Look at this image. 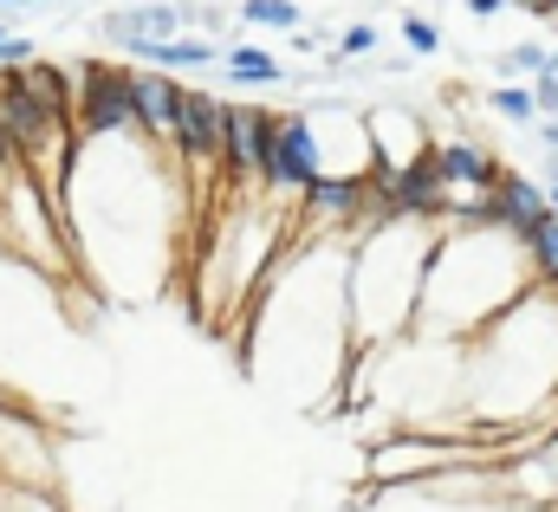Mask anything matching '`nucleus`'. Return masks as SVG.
<instances>
[{
  "label": "nucleus",
  "instance_id": "f257e3e1",
  "mask_svg": "<svg viewBox=\"0 0 558 512\" xmlns=\"http://www.w3.org/2000/svg\"><path fill=\"white\" fill-rule=\"evenodd\" d=\"M78 136L85 143H111V136H137V72L111 65V59H78Z\"/></svg>",
  "mask_w": 558,
  "mask_h": 512
},
{
  "label": "nucleus",
  "instance_id": "f03ea898",
  "mask_svg": "<svg viewBox=\"0 0 558 512\" xmlns=\"http://www.w3.org/2000/svg\"><path fill=\"white\" fill-rule=\"evenodd\" d=\"M325 175V149H318V130L312 111H286L274 130V156H267V195L274 202H305Z\"/></svg>",
  "mask_w": 558,
  "mask_h": 512
},
{
  "label": "nucleus",
  "instance_id": "7ed1b4c3",
  "mask_svg": "<svg viewBox=\"0 0 558 512\" xmlns=\"http://www.w3.org/2000/svg\"><path fill=\"white\" fill-rule=\"evenodd\" d=\"M448 208H454V182L441 169V149L428 143L416 162L397 175V215L403 221H422V228H448Z\"/></svg>",
  "mask_w": 558,
  "mask_h": 512
},
{
  "label": "nucleus",
  "instance_id": "20e7f679",
  "mask_svg": "<svg viewBox=\"0 0 558 512\" xmlns=\"http://www.w3.org/2000/svg\"><path fill=\"white\" fill-rule=\"evenodd\" d=\"M182 26H189V0H156V7H111V13H98V33H105L118 52L175 39Z\"/></svg>",
  "mask_w": 558,
  "mask_h": 512
},
{
  "label": "nucleus",
  "instance_id": "39448f33",
  "mask_svg": "<svg viewBox=\"0 0 558 512\" xmlns=\"http://www.w3.org/2000/svg\"><path fill=\"white\" fill-rule=\"evenodd\" d=\"M182 105H189V85L169 78V72H137V124L156 149H175V124H182Z\"/></svg>",
  "mask_w": 558,
  "mask_h": 512
},
{
  "label": "nucleus",
  "instance_id": "423d86ee",
  "mask_svg": "<svg viewBox=\"0 0 558 512\" xmlns=\"http://www.w3.org/2000/svg\"><path fill=\"white\" fill-rule=\"evenodd\" d=\"M494 202H500V228H507L520 247H533V234L553 221V188H539L533 175H513V169H507V182L494 188Z\"/></svg>",
  "mask_w": 558,
  "mask_h": 512
},
{
  "label": "nucleus",
  "instance_id": "0eeeda50",
  "mask_svg": "<svg viewBox=\"0 0 558 512\" xmlns=\"http://www.w3.org/2000/svg\"><path fill=\"white\" fill-rule=\"evenodd\" d=\"M441 169H448L454 195H494V188L507 182L500 156H494V149H481L474 136H448V143H441Z\"/></svg>",
  "mask_w": 558,
  "mask_h": 512
},
{
  "label": "nucleus",
  "instance_id": "6e6552de",
  "mask_svg": "<svg viewBox=\"0 0 558 512\" xmlns=\"http://www.w3.org/2000/svg\"><path fill=\"white\" fill-rule=\"evenodd\" d=\"M124 59H143L149 72H208V65H228V46L215 39H156V46H131Z\"/></svg>",
  "mask_w": 558,
  "mask_h": 512
},
{
  "label": "nucleus",
  "instance_id": "1a4fd4ad",
  "mask_svg": "<svg viewBox=\"0 0 558 512\" xmlns=\"http://www.w3.org/2000/svg\"><path fill=\"white\" fill-rule=\"evenodd\" d=\"M228 85H292L299 72H286L279 59H267V52H254V46H228Z\"/></svg>",
  "mask_w": 558,
  "mask_h": 512
},
{
  "label": "nucleus",
  "instance_id": "9d476101",
  "mask_svg": "<svg viewBox=\"0 0 558 512\" xmlns=\"http://www.w3.org/2000/svg\"><path fill=\"white\" fill-rule=\"evenodd\" d=\"M553 72V46H539V39H520V46H507V52H494V78H546Z\"/></svg>",
  "mask_w": 558,
  "mask_h": 512
},
{
  "label": "nucleus",
  "instance_id": "9b49d317",
  "mask_svg": "<svg viewBox=\"0 0 558 512\" xmlns=\"http://www.w3.org/2000/svg\"><path fill=\"white\" fill-rule=\"evenodd\" d=\"M487 111H500L507 124H539V98H533V85H494V92H487Z\"/></svg>",
  "mask_w": 558,
  "mask_h": 512
},
{
  "label": "nucleus",
  "instance_id": "f8f14e48",
  "mask_svg": "<svg viewBox=\"0 0 558 512\" xmlns=\"http://www.w3.org/2000/svg\"><path fill=\"white\" fill-rule=\"evenodd\" d=\"M241 26H274V33H299V7L292 0H241Z\"/></svg>",
  "mask_w": 558,
  "mask_h": 512
},
{
  "label": "nucleus",
  "instance_id": "ddd939ff",
  "mask_svg": "<svg viewBox=\"0 0 558 512\" xmlns=\"http://www.w3.org/2000/svg\"><path fill=\"white\" fill-rule=\"evenodd\" d=\"M403 46H410V59H435V52L448 46V33H441V20H422V13H403Z\"/></svg>",
  "mask_w": 558,
  "mask_h": 512
},
{
  "label": "nucleus",
  "instance_id": "4468645a",
  "mask_svg": "<svg viewBox=\"0 0 558 512\" xmlns=\"http://www.w3.org/2000/svg\"><path fill=\"white\" fill-rule=\"evenodd\" d=\"M526 254H533V279L553 292V285H558V215L539 228V234H533V247H526Z\"/></svg>",
  "mask_w": 558,
  "mask_h": 512
},
{
  "label": "nucleus",
  "instance_id": "2eb2a0df",
  "mask_svg": "<svg viewBox=\"0 0 558 512\" xmlns=\"http://www.w3.org/2000/svg\"><path fill=\"white\" fill-rule=\"evenodd\" d=\"M377 46H384V33H377V26H371V20H351V26H344V33H338V46H331V52H338V59H351V65H357V59H371V52H377Z\"/></svg>",
  "mask_w": 558,
  "mask_h": 512
},
{
  "label": "nucleus",
  "instance_id": "dca6fc26",
  "mask_svg": "<svg viewBox=\"0 0 558 512\" xmlns=\"http://www.w3.org/2000/svg\"><path fill=\"white\" fill-rule=\"evenodd\" d=\"M325 39H331V33H325V26H299V33H292V39H286V46H292V52H331V46H325Z\"/></svg>",
  "mask_w": 558,
  "mask_h": 512
},
{
  "label": "nucleus",
  "instance_id": "f3484780",
  "mask_svg": "<svg viewBox=\"0 0 558 512\" xmlns=\"http://www.w3.org/2000/svg\"><path fill=\"white\" fill-rule=\"evenodd\" d=\"M533 98H539V118H558V78H533Z\"/></svg>",
  "mask_w": 558,
  "mask_h": 512
},
{
  "label": "nucleus",
  "instance_id": "a211bd4d",
  "mask_svg": "<svg viewBox=\"0 0 558 512\" xmlns=\"http://www.w3.org/2000/svg\"><path fill=\"white\" fill-rule=\"evenodd\" d=\"M507 7H513V0H468L474 20H494V13H507Z\"/></svg>",
  "mask_w": 558,
  "mask_h": 512
},
{
  "label": "nucleus",
  "instance_id": "6ab92c4d",
  "mask_svg": "<svg viewBox=\"0 0 558 512\" xmlns=\"http://www.w3.org/2000/svg\"><path fill=\"white\" fill-rule=\"evenodd\" d=\"M539 175H546V188H558V149H546V156H539Z\"/></svg>",
  "mask_w": 558,
  "mask_h": 512
},
{
  "label": "nucleus",
  "instance_id": "aec40b11",
  "mask_svg": "<svg viewBox=\"0 0 558 512\" xmlns=\"http://www.w3.org/2000/svg\"><path fill=\"white\" fill-rule=\"evenodd\" d=\"M13 169H20V156H13V143H7V136H0V182H7V175H13Z\"/></svg>",
  "mask_w": 558,
  "mask_h": 512
},
{
  "label": "nucleus",
  "instance_id": "412c9836",
  "mask_svg": "<svg viewBox=\"0 0 558 512\" xmlns=\"http://www.w3.org/2000/svg\"><path fill=\"white\" fill-rule=\"evenodd\" d=\"M539 143H546V149H558V118H539Z\"/></svg>",
  "mask_w": 558,
  "mask_h": 512
},
{
  "label": "nucleus",
  "instance_id": "4be33fe9",
  "mask_svg": "<svg viewBox=\"0 0 558 512\" xmlns=\"http://www.w3.org/2000/svg\"><path fill=\"white\" fill-rule=\"evenodd\" d=\"M526 13H533V20H553V13H558V0H533Z\"/></svg>",
  "mask_w": 558,
  "mask_h": 512
},
{
  "label": "nucleus",
  "instance_id": "5701e85b",
  "mask_svg": "<svg viewBox=\"0 0 558 512\" xmlns=\"http://www.w3.org/2000/svg\"><path fill=\"white\" fill-rule=\"evenodd\" d=\"M0 7H52V0H0Z\"/></svg>",
  "mask_w": 558,
  "mask_h": 512
},
{
  "label": "nucleus",
  "instance_id": "b1692460",
  "mask_svg": "<svg viewBox=\"0 0 558 512\" xmlns=\"http://www.w3.org/2000/svg\"><path fill=\"white\" fill-rule=\"evenodd\" d=\"M553 78H558V46H553Z\"/></svg>",
  "mask_w": 558,
  "mask_h": 512
},
{
  "label": "nucleus",
  "instance_id": "393cba45",
  "mask_svg": "<svg viewBox=\"0 0 558 512\" xmlns=\"http://www.w3.org/2000/svg\"><path fill=\"white\" fill-rule=\"evenodd\" d=\"M553 215H558V188H553Z\"/></svg>",
  "mask_w": 558,
  "mask_h": 512
},
{
  "label": "nucleus",
  "instance_id": "a878e982",
  "mask_svg": "<svg viewBox=\"0 0 558 512\" xmlns=\"http://www.w3.org/2000/svg\"><path fill=\"white\" fill-rule=\"evenodd\" d=\"M513 7H533V0H513Z\"/></svg>",
  "mask_w": 558,
  "mask_h": 512
},
{
  "label": "nucleus",
  "instance_id": "bb28decb",
  "mask_svg": "<svg viewBox=\"0 0 558 512\" xmlns=\"http://www.w3.org/2000/svg\"><path fill=\"white\" fill-rule=\"evenodd\" d=\"M0 39H7V26H0Z\"/></svg>",
  "mask_w": 558,
  "mask_h": 512
},
{
  "label": "nucleus",
  "instance_id": "cd10ccee",
  "mask_svg": "<svg viewBox=\"0 0 558 512\" xmlns=\"http://www.w3.org/2000/svg\"><path fill=\"white\" fill-rule=\"evenodd\" d=\"M553 26H558V13H553Z\"/></svg>",
  "mask_w": 558,
  "mask_h": 512
}]
</instances>
